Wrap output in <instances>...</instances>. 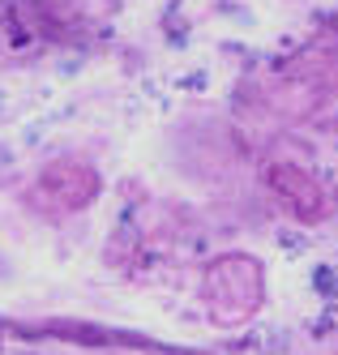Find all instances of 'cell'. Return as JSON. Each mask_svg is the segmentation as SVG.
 Instances as JSON below:
<instances>
[]
</instances>
